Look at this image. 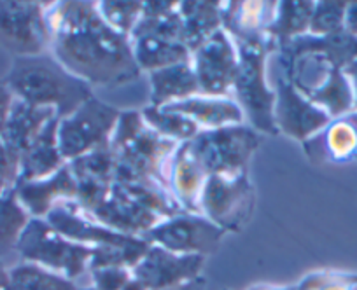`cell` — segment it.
I'll return each mask as SVG.
<instances>
[{
  "instance_id": "27",
  "label": "cell",
  "mask_w": 357,
  "mask_h": 290,
  "mask_svg": "<svg viewBox=\"0 0 357 290\" xmlns=\"http://www.w3.org/2000/svg\"><path fill=\"white\" fill-rule=\"evenodd\" d=\"M315 2H277L275 16L266 29V33L277 46L308 33Z\"/></svg>"
},
{
  "instance_id": "28",
  "label": "cell",
  "mask_w": 357,
  "mask_h": 290,
  "mask_svg": "<svg viewBox=\"0 0 357 290\" xmlns=\"http://www.w3.org/2000/svg\"><path fill=\"white\" fill-rule=\"evenodd\" d=\"M30 220L32 217L18 201L15 189L0 196V255L9 254L18 247L20 238Z\"/></svg>"
},
{
  "instance_id": "4",
  "label": "cell",
  "mask_w": 357,
  "mask_h": 290,
  "mask_svg": "<svg viewBox=\"0 0 357 290\" xmlns=\"http://www.w3.org/2000/svg\"><path fill=\"white\" fill-rule=\"evenodd\" d=\"M183 211L186 210L167 187L114 180L107 200L89 215L109 229L140 238L161 220Z\"/></svg>"
},
{
  "instance_id": "39",
  "label": "cell",
  "mask_w": 357,
  "mask_h": 290,
  "mask_svg": "<svg viewBox=\"0 0 357 290\" xmlns=\"http://www.w3.org/2000/svg\"><path fill=\"white\" fill-rule=\"evenodd\" d=\"M249 290H298V287H275V285H254Z\"/></svg>"
},
{
  "instance_id": "19",
  "label": "cell",
  "mask_w": 357,
  "mask_h": 290,
  "mask_svg": "<svg viewBox=\"0 0 357 290\" xmlns=\"http://www.w3.org/2000/svg\"><path fill=\"white\" fill-rule=\"evenodd\" d=\"M163 111L177 112L193 119L200 129H219L226 126L245 124V114L236 104L235 98L191 97L186 100L163 105Z\"/></svg>"
},
{
  "instance_id": "13",
  "label": "cell",
  "mask_w": 357,
  "mask_h": 290,
  "mask_svg": "<svg viewBox=\"0 0 357 290\" xmlns=\"http://www.w3.org/2000/svg\"><path fill=\"white\" fill-rule=\"evenodd\" d=\"M273 118L279 133L307 142L333 121L322 108L312 104L286 77H280L275 90Z\"/></svg>"
},
{
  "instance_id": "18",
  "label": "cell",
  "mask_w": 357,
  "mask_h": 290,
  "mask_svg": "<svg viewBox=\"0 0 357 290\" xmlns=\"http://www.w3.org/2000/svg\"><path fill=\"white\" fill-rule=\"evenodd\" d=\"M314 161H347L357 158V111L336 118L322 131L305 142Z\"/></svg>"
},
{
  "instance_id": "40",
  "label": "cell",
  "mask_w": 357,
  "mask_h": 290,
  "mask_svg": "<svg viewBox=\"0 0 357 290\" xmlns=\"http://www.w3.org/2000/svg\"><path fill=\"white\" fill-rule=\"evenodd\" d=\"M77 290H95V289H93V287H88V289H77ZM125 290H146V289H144V287L140 285V283L137 282L135 278H133L132 282H130L128 285L125 287Z\"/></svg>"
},
{
  "instance_id": "5",
  "label": "cell",
  "mask_w": 357,
  "mask_h": 290,
  "mask_svg": "<svg viewBox=\"0 0 357 290\" xmlns=\"http://www.w3.org/2000/svg\"><path fill=\"white\" fill-rule=\"evenodd\" d=\"M238 53V67H236L235 86L233 95L235 102L249 119L250 128L257 133L279 135L275 126L273 108H275V91L266 84V58L272 51L279 49L275 40L268 33L252 37L245 40H233Z\"/></svg>"
},
{
  "instance_id": "11",
  "label": "cell",
  "mask_w": 357,
  "mask_h": 290,
  "mask_svg": "<svg viewBox=\"0 0 357 290\" xmlns=\"http://www.w3.org/2000/svg\"><path fill=\"white\" fill-rule=\"evenodd\" d=\"M225 234L226 231L215 226L205 215L183 211L161 220L140 238L149 245H156L175 254L205 257L218 250Z\"/></svg>"
},
{
  "instance_id": "9",
  "label": "cell",
  "mask_w": 357,
  "mask_h": 290,
  "mask_svg": "<svg viewBox=\"0 0 357 290\" xmlns=\"http://www.w3.org/2000/svg\"><path fill=\"white\" fill-rule=\"evenodd\" d=\"M256 207V189L249 173L211 175L200 194V211L226 233H240Z\"/></svg>"
},
{
  "instance_id": "3",
  "label": "cell",
  "mask_w": 357,
  "mask_h": 290,
  "mask_svg": "<svg viewBox=\"0 0 357 290\" xmlns=\"http://www.w3.org/2000/svg\"><path fill=\"white\" fill-rule=\"evenodd\" d=\"M114 180L158 184L168 189V161L181 143L165 138L144 121L140 111H123L111 136Z\"/></svg>"
},
{
  "instance_id": "34",
  "label": "cell",
  "mask_w": 357,
  "mask_h": 290,
  "mask_svg": "<svg viewBox=\"0 0 357 290\" xmlns=\"http://www.w3.org/2000/svg\"><path fill=\"white\" fill-rule=\"evenodd\" d=\"M20 180V156L0 140V196L15 189Z\"/></svg>"
},
{
  "instance_id": "33",
  "label": "cell",
  "mask_w": 357,
  "mask_h": 290,
  "mask_svg": "<svg viewBox=\"0 0 357 290\" xmlns=\"http://www.w3.org/2000/svg\"><path fill=\"white\" fill-rule=\"evenodd\" d=\"M89 273L95 290H125L133 280L132 271L125 268H100L91 269Z\"/></svg>"
},
{
  "instance_id": "31",
  "label": "cell",
  "mask_w": 357,
  "mask_h": 290,
  "mask_svg": "<svg viewBox=\"0 0 357 290\" xmlns=\"http://www.w3.org/2000/svg\"><path fill=\"white\" fill-rule=\"evenodd\" d=\"M97 9L104 22L118 32L130 37L142 18L144 2L140 0H100Z\"/></svg>"
},
{
  "instance_id": "10",
  "label": "cell",
  "mask_w": 357,
  "mask_h": 290,
  "mask_svg": "<svg viewBox=\"0 0 357 290\" xmlns=\"http://www.w3.org/2000/svg\"><path fill=\"white\" fill-rule=\"evenodd\" d=\"M47 4L0 2V44L16 58L50 53L51 33L46 22Z\"/></svg>"
},
{
  "instance_id": "17",
  "label": "cell",
  "mask_w": 357,
  "mask_h": 290,
  "mask_svg": "<svg viewBox=\"0 0 357 290\" xmlns=\"http://www.w3.org/2000/svg\"><path fill=\"white\" fill-rule=\"evenodd\" d=\"M207 180V173L197 161L190 147V142L181 143L168 161L167 184L172 196L181 207L191 214L200 211V194Z\"/></svg>"
},
{
  "instance_id": "30",
  "label": "cell",
  "mask_w": 357,
  "mask_h": 290,
  "mask_svg": "<svg viewBox=\"0 0 357 290\" xmlns=\"http://www.w3.org/2000/svg\"><path fill=\"white\" fill-rule=\"evenodd\" d=\"M9 290H77V287L65 276L23 262L9 271Z\"/></svg>"
},
{
  "instance_id": "1",
  "label": "cell",
  "mask_w": 357,
  "mask_h": 290,
  "mask_svg": "<svg viewBox=\"0 0 357 290\" xmlns=\"http://www.w3.org/2000/svg\"><path fill=\"white\" fill-rule=\"evenodd\" d=\"M46 22L51 33L50 53L91 88L121 86L142 74L130 37L104 22L97 2H50Z\"/></svg>"
},
{
  "instance_id": "8",
  "label": "cell",
  "mask_w": 357,
  "mask_h": 290,
  "mask_svg": "<svg viewBox=\"0 0 357 290\" xmlns=\"http://www.w3.org/2000/svg\"><path fill=\"white\" fill-rule=\"evenodd\" d=\"M121 111L89 98L75 112L58 122V149L67 163L107 145Z\"/></svg>"
},
{
  "instance_id": "25",
  "label": "cell",
  "mask_w": 357,
  "mask_h": 290,
  "mask_svg": "<svg viewBox=\"0 0 357 290\" xmlns=\"http://www.w3.org/2000/svg\"><path fill=\"white\" fill-rule=\"evenodd\" d=\"M132 53L142 72H154L170 65L191 60V53L183 42L165 40L153 35L130 37Z\"/></svg>"
},
{
  "instance_id": "26",
  "label": "cell",
  "mask_w": 357,
  "mask_h": 290,
  "mask_svg": "<svg viewBox=\"0 0 357 290\" xmlns=\"http://www.w3.org/2000/svg\"><path fill=\"white\" fill-rule=\"evenodd\" d=\"M183 18L178 15V2L172 0H151L144 2L142 18L137 23L130 37L153 35L165 40L183 42Z\"/></svg>"
},
{
  "instance_id": "12",
  "label": "cell",
  "mask_w": 357,
  "mask_h": 290,
  "mask_svg": "<svg viewBox=\"0 0 357 290\" xmlns=\"http://www.w3.org/2000/svg\"><path fill=\"white\" fill-rule=\"evenodd\" d=\"M191 67L202 97L228 98L233 93L238 67V53L231 37L218 30L191 53Z\"/></svg>"
},
{
  "instance_id": "24",
  "label": "cell",
  "mask_w": 357,
  "mask_h": 290,
  "mask_svg": "<svg viewBox=\"0 0 357 290\" xmlns=\"http://www.w3.org/2000/svg\"><path fill=\"white\" fill-rule=\"evenodd\" d=\"M178 15L183 18L184 46L193 53L211 35L222 29L221 2L215 0H193L178 2Z\"/></svg>"
},
{
  "instance_id": "29",
  "label": "cell",
  "mask_w": 357,
  "mask_h": 290,
  "mask_svg": "<svg viewBox=\"0 0 357 290\" xmlns=\"http://www.w3.org/2000/svg\"><path fill=\"white\" fill-rule=\"evenodd\" d=\"M144 121L154 129V131L160 133L165 138H170L177 143H184L193 140L198 133L202 131L200 126L193 121V119L186 118L183 114H177V112H168L163 111L161 107H149L142 108L140 111Z\"/></svg>"
},
{
  "instance_id": "14",
  "label": "cell",
  "mask_w": 357,
  "mask_h": 290,
  "mask_svg": "<svg viewBox=\"0 0 357 290\" xmlns=\"http://www.w3.org/2000/svg\"><path fill=\"white\" fill-rule=\"evenodd\" d=\"M204 255H181L151 245L132 275L146 290H165L202 276Z\"/></svg>"
},
{
  "instance_id": "23",
  "label": "cell",
  "mask_w": 357,
  "mask_h": 290,
  "mask_svg": "<svg viewBox=\"0 0 357 290\" xmlns=\"http://www.w3.org/2000/svg\"><path fill=\"white\" fill-rule=\"evenodd\" d=\"M149 81L153 107H163L167 104L200 95V86L191 67V60L151 72Z\"/></svg>"
},
{
  "instance_id": "38",
  "label": "cell",
  "mask_w": 357,
  "mask_h": 290,
  "mask_svg": "<svg viewBox=\"0 0 357 290\" xmlns=\"http://www.w3.org/2000/svg\"><path fill=\"white\" fill-rule=\"evenodd\" d=\"M205 278L204 276H198V278L190 280L186 283H181L177 287H172V289H165V290H205Z\"/></svg>"
},
{
  "instance_id": "2",
  "label": "cell",
  "mask_w": 357,
  "mask_h": 290,
  "mask_svg": "<svg viewBox=\"0 0 357 290\" xmlns=\"http://www.w3.org/2000/svg\"><path fill=\"white\" fill-rule=\"evenodd\" d=\"M6 86L15 98L40 108H53L63 119L93 98V88L75 77L51 53L15 58Z\"/></svg>"
},
{
  "instance_id": "7",
  "label": "cell",
  "mask_w": 357,
  "mask_h": 290,
  "mask_svg": "<svg viewBox=\"0 0 357 290\" xmlns=\"http://www.w3.org/2000/svg\"><path fill=\"white\" fill-rule=\"evenodd\" d=\"M16 250L25 262L40 266L72 282L89 268L93 255V248L70 241L58 233L46 219L30 220Z\"/></svg>"
},
{
  "instance_id": "22",
  "label": "cell",
  "mask_w": 357,
  "mask_h": 290,
  "mask_svg": "<svg viewBox=\"0 0 357 290\" xmlns=\"http://www.w3.org/2000/svg\"><path fill=\"white\" fill-rule=\"evenodd\" d=\"M53 118H58L56 111H53V108L32 107V105L15 98V104L9 112L8 122H6L4 131L0 135V140L22 158L30 143L39 136L44 126Z\"/></svg>"
},
{
  "instance_id": "20",
  "label": "cell",
  "mask_w": 357,
  "mask_h": 290,
  "mask_svg": "<svg viewBox=\"0 0 357 290\" xmlns=\"http://www.w3.org/2000/svg\"><path fill=\"white\" fill-rule=\"evenodd\" d=\"M58 122H60L58 118L51 119L22 154L18 182L47 179L67 165L58 149Z\"/></svg>"
},
{
  "instance_id": "36",
  "label": "cell",
  "mask_w": 357,
  "mask_h": 290,
  "mask_svg": "<svg viewBox=\"0 0 357 290\" xmlns=\"http://www.w3.org/2000/svg\"><path fill=\"white\" fill-rule=\"evenodd\" d=\"M13 104H15V95L6 86V83H0V135L4 131Z\"/></svg>"
},
{
  "instance_id": "16",
  "label": "cell",
  "mask_w": 357,
  "mask_h": 290,
  "mask_svg": "<svg viewBox=\"0 0 357 290\" xmlns=\"http://www.w3.org/2000/svg\"><path fill=\"white\" fill-rule=\"evenodd\" d=\"M18 201L32 219H46V215L60 201H75L77 182L67 165L47 179L18 182L15 187Z\"/></svg>"
},
{
  "instance_id": "15",
  "label": "cell",
  "mask_w": 357,
  "mask_h": 290,
  "mask_svg": "<svg viewBox=\"0 0 357 290\" xmlns=\"http://www.w3.org/2000/svg\"><path fill=\"white\" fill-rule=\"evenodd\" d=\"M70 172L77 182L75 203L88 214L97 210L107 200L114 184V158L111 145H102L81 158L68 163Z\"/></svg>"
},
{
  "instance_id": "6",
  "label": "cell",
  "mask_w": 357,
  "mask_h": 290,
  "mask_svg": "<svg viewBox=\"0 0 357 290\" xmlns=\"http://www.w3.org/2000/svg\"><path fill=\"white\" fill-rule=\"evenodd\" d=\"M261 143V135L249 124L202 129L190 147L197 161L211 175H242L249 173V161Z\"/></svg>"
},
{
  "instance_id": "35",
  "label": "cell",
  "mask_w": 357,
  "mask_h": 290,
  "mask_svg": "<svg viewBox=\"0 0 357 290\" xmlns=\"http://www.w3.org/2000/svg\"><path fill=\"white\" fill-rule=\"evenodd\" d=\"M296 287L298 290H352L350 276L336 273H314Z\"/></svg>"
},
{
  "instance_id": "37",
  "label": "cell",
  "mask_w": 357,
  "mask_h": 290,
  "mask_svg": "<svg viewBox=\"0 0 357 290\" xmlns=\"http://www.w3.org/2000/svg\"><path fill=\"white\" fill-rule=\"evenodd\" d=\"M343 74H345L350 81V86H352L354 91V111H357V60H354L352 63L347 65V67L343 68Z\"/></svg>"
},
{
  "instance_id": "21",
  "label": "cell",
  "mask_w": 357,
  "mask_h": 290,
  "mask_svg": "<svg viewBox=\"0 0 357 290\" xmlns=\"http://www.w3.org/2000/svg\"><path fill=\"white\" fill-rule=\"evenodd\" d=\"M277 2H221L222 30L233 40L266 33L275 16Z\"/></svg>"
},
{
  "instance_id": "32",
  "label": "cell",
  "mask_w": 357,
  "mask_h": 290,
  "mask_svg": "<svg viewBox=\"0 0 357 290\" xmlns=\"http://www.w3.org/2000/svg\"><path fill=\"white\" fill-rule=\"evenodd\" d=\"M347 6H349L347 2H315L308 33L324 37L345 30L343 22H345Z\"/></svg>"
}]
</instances>
